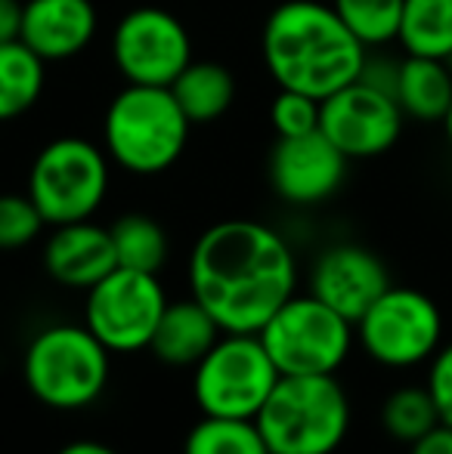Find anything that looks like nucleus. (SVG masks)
Returning a JSON list of instances; mask_svg holds the SVG:
<instances>
[{"instance_id": "6ab92c4d", "label": "nucleus", "mask_w": 452, "mask_h": 454, "mask_svg": "<svg viewBox=\"0 0 452 454\" xmlns=\"http://www.w3.org/2000/svg\"><path fill=\"white\" fill-rule=\"evenodd\" d=\"M170 93L177 96L183 114L193 124H211L233 106L235 81L229 68L218 66V62H189L180 78L170 84Z\"/></svg>"}, {"instance_id": "dca6fc26", "label": "nucleus", "mask_w": 452, "mask_h": 454, "mask_svg": "<svg viewBox=\"0 0 452 454\" xmlns=\"http://www.w3.org/2000/svg\"><path fill=\"white\" fill-rule=\"evenodd\" d=\"M44 266L50 278L59 285L91 291L99 278H106L118 266L112 232L93 220L53 226V235L44 247Z\"/></svg>"}, {"instance_id": "aec40b11", "label": "nucleus", "mask_w": 452, "mask_h": 454, "mask_svg": "<svg viewBox=\"0 0 452 454\" xmlns=\"http://www.w3.org/2000/svg\"><path fill=\"white\" fill-rule=\"evenodd\" d=\"M47 87V62L22 41L0 43V121L22 118Z\"/></svg>"}, {"instance_id": "393cba45", "label": "nucleus", "mask_w": 452, "mask_h": 454, "mask_svg": "<svg viewBox=\"0 0 452 454\" xmlns=\"http://www.w3.org/2000/svg\"><path fill=\"white\" fill-rule=\"evenodd\" d=\"M440 424V414L428 387H400L381 405V427L393 442L412 445Z\"/></svg>"}, {"instance_id": "5701e85b", "label": "nucleus", "mask_w": 452, "mask_h": 454, "mask_svg": "<svg viewBox=\"0 0 452 454\" xmlns=\"http://www.w3.org/2000/svg\"><path fill=\"white\" fill-rule=\"evenodd\" d=\"M183 454H273L258 424L248 418H208L186 433Z\"/></svg>"}, {"instance_id": "7c9ffc66", "label": "nucleus", "mask_w": 452, "mask_h": 454, "mask_svg": "<svg viewBox=\"0 0 452 454\" xmlns=\"http://www.w3.org/2000/svg\"><path fill=\"white\" fill-rule=\"evenodd\" d=\"M56 454H118V451L106 442H97V439H78V442L62 445Z\"/></svg>"}, {"instance_id": "2f4dec72", "label": "nucleus", "mask_w": 452, "mask_h": 454, "mask_svg": "<svg viewBox=\"0 0 452 454\" xmlns=\"http://www.w3.org/2000/svg\"><path fill=\"white\" fill-rule=\"evenodd\" d=\"M440 124H443V133H447V139H449V145H452V106H449V112L443 114Z\"/></svg>"}, {"instance_id": "7ed1b4c3", "label": "nucleus", "mask_w": 452, "mask_h": 454, "mask_svg": "<svg viewBox=\"0 0 452 454\" xmlns=\"http://www.w3.org/2000/svg\"><path fill=\"white\" fill-rule=\"evenodd\" d=\"M193 121L170 87L127 84L112 96L103 118V149L109 161L133 176L164 174L180 161Z\"/></svg>"}, {"instance_id": "f8f14e48", "label": "nucleus", "mask_w": 452, "mask_h": 454, "mask_svg": "<svg viewBox=\"0 0 452 454\" xmlns=\"http://www.w3.org/2000/svg\"><path fill=\"white\" fill-rule=\"evenodd\" d=\"M406 114L397 96L356 78L320 102V130L350 158H381L403 137Z\"/></svg>"}, {"instance_id": "423d86ee", "label": "nucleus", "mask_w": 452, "mask_h": 454, "mask_svg": "<svg viewBox=\"0 0 452 454\" xmlns=\"http://www.w3.org/2000/svg\"><path fill=\"white\" fill-rule=\"evenodd\" d=\"M279 374H338L356 340V325L313 294H291L258 331Z\"/></svg>"}, {"instance_id": "b1692460", "label": "nucleus", "mask_w": 452, "mask_h": 454, "mask_svg": "<svg viewBox=\"0 0 452 454\" xmlns=\"http://www.w3.org/2000/svg\"><path fill=\"white\" fill-rule=\"evenodd\" d=\"M350 35L366 50H381L397 43L403 0H329Z\"/></svg>"}, {"instance_id": "bb28decb", "label": "nucleus", "mask_w": 452, "mask_h": 454, "mask_svg": "<svg viewBox=\"0 0 452 454\" xmlns=\"http://www.w3.org/2000/svg\"><path fill=\"white\" fill-rule=\"evenodd\" d=\"M270 121H273V127H276L279 139L313 133V130H320V99L279 87L276 99L270 102Z\"/></svg>"}, {"instance_id": "39448f33", "label": "nucleus", "mask_w": 452, "mask_h": 454, "mask_svg": "<svg viewBox=\"0 0 452 454\" xmlns=\"http://www.w3.org/2000/svg\"><path fill=\"white\" fill-rule=\"evenodd\" d=\"M25 387L56 411H78L103 395L109 383V349L87 325H50L25 347Z\"/></svg>"}, {"instance_id": "cd10ccee", "label": "nucleus", "mask_w": 452, "mask_h": 454, "mask_svg": "<svg viewBox=\"0 0 452 454\" xmlns=\"http://www.w3.org/2000/svg\"><path fill=\"white\" fill-rule=\"evenodd\" d=\"M428 393L440 414V424L452 427V343H443L428 362Z\"/></svg>"}, {"instance_id": "c756f323", "label": "nucleus", "mask_w": 452, "mask_h": 454, "mask_svg": "<svg viewBox=\"0 0 452 454\" xmlns=\"http://www.w3.org/2000/svg\"><path fill=\"white\" fill-rule=\"evenodd\" d=\"M22 0H0V43L19 41L22 35Z\"/></svg>"}, {"instance_id": "9d476101", "label": "nucleus", "mask_w": 452, "mask_h": 454, "mask_svg": "<svg viewBox=\"0 0 452 454\" xmlns=\"http://www.w3.org/2000/svg\"><path fill=\"white\" fill-rule=\"evenodd\" d=\"M168 303L170 300L155 272L115 266L87 291L84 325L109 353H139L149 349L155 325Z\"/></svg>"}, {"instance_id": "6e6552de", "label": "nucleus", "mask_w": 452, "mask_h": 454, "mask_svg": "<svg viewBox=\"0 0 452 454\" xmlns=\"http://www.w3.org/2000/svg\"><path fill=\"white\" fill-rule=\"evenodd\" d=\"M279 377L282 374L258 334L224 331V337L193 368L195 405L208 418L254 420L264 402L270 399Z\"/></svg>"}, {"instance_id": "c85d7f7f", "label": "nucleus", "mask_w": 452, "mask_h": 454, "mask_svg": "<svg viewBox=\"0 0 452 454\" xmlns=\"http://www.w3.org/2000/svg\"><path fill=\"white\" fill-rule=\"evenodd\" d=\"M409 454H452V427L437 424L434 430L409 445Z\"/></svg>"}, {"instance_id": "f257e3e1", "label": "nucleus", "mask_w": 452, "mask_h": 454, "mask_svg": "<svg viewBox=\"0 0 452 454\" xmlns=\"http://www.w3.org/2000/svg\"><path fill=\"white\" fill-rule=\"evenodd\" d=\"M189 287L224 331L258 334L295 294V251L258 220L214 223L193 247Z\"/></svg>"}, {"instance_id": "0eeeda50", "label": "nucleus", "mask_w": 452, "mask_h": 454, "mask_svg": "<svg viewBox=\"0 0 452 454\" xmlns=\"http://www.w3.org/2000/svg\"><path fill=\"white\" fill-rule=\"evenodd\" d=\"M109 192V155L81 137H59L37 152L28 174V198L47 226L91 220Z\"/></svg>"}, {"instance_id": "f3484780", "label": "nucleus", "mask_w": 452, "mask_h": 454, "mask_svg": "<svg viewBox=\"0 0 452 454\" xmlns=\"http://www.w3.org/2000/svg\"><path fill=\"white\" fill-rule=\"evenodd\" d=\"M224 337V328L195 297L168 303L149 340V353L170 368H195L208 349Z\"/></svg>"}, {"instance_id": "1a4fd4ad", "label": "nucleus", "mask_w": 452, "mask_h": 454, "mask_svg": "<svg viewBox=\"0 0 452 454\" xmlns=\"http://www.w3.org/2000/svg\"><path fill=\"white\" fill-rule=\"evenodd\" d=\"M356 340L381 368H418L443 347V312L418 287L391 285L356 322Z\"/></svg>"}, {"instance_id": "4468645a", "label": "nucleus", "mask_w": 452, "mask_h": 454, "mask_svg": "<svg viewBox=\"0 0 452 454\" xmlns=\"http://www.w3.org/2000/svg\"><path fill=\"white\" fill-rule=\"evenodd\" d=\"M387 287H391L387 266L381 263L378 254L362 245L326 247L310 270V294L353 325Z\"/></svg>"}, {"instance_id": "a211bd4d", "label": "nucleus", "mask_w": 452, "mask_h": 454, "mask_svg": "<svg viewBox=\"0 0 452 454\" xmlns=\"http://www.w3.org/2000/svg\"><path fill=\"white\" fill-rule=\"evenodd\" d=\"M397 102L406 118L416 121H443L452 106V66L447 59H424L406 56L397 72Z\"/></svg>"}, {"instance_id": "9b49d317", "label": "nucleus", "mask_w": 452, "mask_h": 454, "mask_svg": "<svg viewBox=\"0 0 452 454\" xmlns=\"http://www.w3.org/2000/svg\"><path fill=\"white\" fill-rule=\"evenodd\" d=\"M112 62L127 84L170 87L193 62V37L174 12L137 6L115 25Z\"/></svg>"}, {"instance_id": "ddd939ff", "label": "nucleus", "mask_w": 452, "mask_h": 454, "mask_svg": "<svg viewBox=\"0 0 452 454\" xmlns=\"http://www.w3.org/2000/svg\"><path fill=\"white\" fill-rule=\"evenodd\" d=\"M350 158L322 130L276 139L270 152V185L285 204L313 207L341 189Z\"/></svg>"}, {"instance_id": "412c9836", "label": "nucleus", "mask_w": 452, "mask_h": 454, "mask_svg": "<svg viewBox=\"0 0 452 454\" xmlns=\"http://www.w3.org/2000/svg\"><path fill=\"white\" fill-rule=\"evenodd\" d=\"M397 43L406 56L452 59V0H403Z\"/></svg>"}, {"instance_id": "473e14b6", "label": "nucleus", "mask_w": 452, "mask_h": 454, "mask_svg": "<svg viewBox=\"0 0 452 454\" xmlns=\"http://www.w3.org/2000/svg\"><path fill=\"white\" fill-rule=\"evenodd\" d=\"M449 66H452V59H449Z\"/></svg>"}, {"instance_id": "f03ea898", "label": "nucleus", "mask_w": 452, "mask_h": 454, "mask_svg": "<svg viewBox=\"0 0 452 454\" xmlns=\"http://www.w3.org/2000/svg\"><path fill=\"white\" fill-rule=\"evenodd\" d=\"M260 53L282 90L322 102L360 78L369 50L350 35L332 4L282 0L264 22Z\"/></svg>"}, {"instance_id": "a878e982", "label": "nucleus", "mask_w": 452, "mask_h": 454, "mask_svg": "<svg viewBox=\"0 0 452 454\" xmlns=\"http://www.w3.org/2000/svg\"><path fill=\"white\" fill-rule=\"evenodd\" d=\"M47 220L41 216L37 204L25 195H0V251H19L41 235Z\"/></svg>"}, {"instance_id": "4be33fe9", "label": "nucleus", "mask_w": 452, "mask_h": 454, "mask_svg": "<svg viewBox=\"0 0 452 454\" xmlns=\"http://www.w3.org/2000/svg\"><path fill=\"white\" fill-rule=\"evenodd\" d=\"M109 232L118 266L158 275L164 260H168V235H164V229L152 216L127 214L112 223Z\"/></svg>"}, {"instance_id": "20e7f679", "label": "nucleus", "mask_w": 452, "mask_h": 454, "mask_svg": "<svg viewBox=\"0 0 452 454\" xmlns=\"http://www.w3.org/2000/svg\"><path fill=\"white\" fill-rule=\"evenodd\" d=\"M273 454H335L350 430V399L335 374H282L254 418Z\"/></svg>"}, {"instance_id": "2eb2a0df", "label": "nucleus", "mask_w": 452, "mask_h": 454, "mask_svg": "<svg viewBox=\"0 0 452 454\" xmlns=\"http://www.w3.org/2000/svg\"><path fill=\"white\" fill-rule=\"evenodd\" d=\"M99 16L91 0H25L19 41L44 62L75 59L97 37Z\"/></svg>"}]
</instances>
